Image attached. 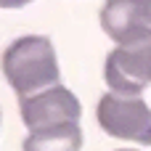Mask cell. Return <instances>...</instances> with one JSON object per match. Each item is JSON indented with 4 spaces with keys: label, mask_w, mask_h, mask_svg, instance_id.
<instances>
[{
    "label": "cell",
    "mask_w": 151,
    "mask_h": 151,
    "mask_svg": "<svg viewBox=\"0 0 151 151\" xmlns=\"http://www.w3.org/2000/svg\"><path fill=\"white\" fill-rule=\"evenodd\" d=\"M104 77L111 93L141 98L151 85V35L117 45L104 64Z\"/></svg>",
    "instance_id": "cell-2"
},
{
    "label": "cell",
    "mask_w": 151,
    "mask_h": 151,
    "mask_svg": "<svg viewBox=\"0 0 151 151\" xmlns=\"http://www.w3.org/2000/svg\"><path fill=\"white\" fill-rule=\"evenodd\" d=\"M96 119L101 130L111 138L151 146V106L143 98L106 93L98 101Z\"/></svg>",
    "instance_id": "cell-3"
},
{
    "label": "cell",
    "mask_w": 151,
    "mask_h": 151,
    "mask_svg": "<svg viewBox=\"0 0 151 151\" xmlns=\"http://www.w3.org/2000/svg\"><path fill=\"white\" fill-rule=\"evenodd\" d=\"M0 69L19 98L48 90V88L58 85V80H61L56 48H53L50 37H45V35L16 37L3 50Z\"/></svg>",
    "instance_id": "cell-1"
},
{
    "label": "cell",
    "mask_w": 151,
    "mask_h": 151,
    "mask_svg": "<svg viewBox=\"0 0 151 151\" xmlns=\"http://www.w3.org/2000/svg\"><path fill=\"white\" fill-rule=\"evenodd\" d=\"M32 0H0V8H24Z\"/></svg>",
    "instance_id": "cell-7"
},
{
    "label": "cell",
    "mask_w": 151,
    "mask_h": 151,
    "mask_svg": "<svg viewBox=\"0 0 151 151\" xmlns=\"http://www.w3.org/2000/svg\"><path fill=\"white\" fill-rule=\"evenodd\" d=\"M19 111H21L27 130H40V127L64 125V122H80V117H82V106H80L77 96L64 85H53L35 96L19 98Z\"/></svg>",
    "instance_id": "cell-4"
},
{
    "label": "cell",
    "mask_w": 151,
    "mask_h": 151,
    "mask_svg": "<svg viewBox=\"0 0 151 151\" xmlns=\"http://www.w3.org/2000/svg\"><path fill=\"white\" fill-rule=\"evenodd\" d=\"M80 146H82L80 122H64V125L29 130L21 143L24 151H80Z\"/></svg>",
    "instance_id": "cell-6"
},
{
    "label": "cell",
    "mask_w": 151,
    "mask_h": 151,
    "mask_svg": "<svg viewBox=\"0 0 151 151\" xmlns=\"http://www.w3.org/2000/svg\"><path fill=\"white\" fill-rule=\"evenodd\" d=\"M98 19L117 45L141 40L151 35V0H106Z\"/></svg>",
    "instance_id": "cell-5"
},
{
    "label": "cell",
    "mask_w": 151,
    "mask_h": 151,
    "mask_svg": "<svg viewBox=\"0 0 151 151\" xmlns=\"http://www.w3.org/2000/svg\"><path fill=\"white\" fill-rule=\"evenodd\" d=\"M122 151H130V149H122Z\"/></svg>",
    "instance_id": "cell-8"
}]
</instances>
